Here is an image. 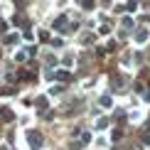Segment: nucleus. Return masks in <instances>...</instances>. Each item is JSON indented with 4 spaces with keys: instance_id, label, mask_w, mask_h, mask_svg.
I'll use <instances>...</instances> for the list:
<instances>
[{
    "instance_id": "nucleus-1",
    "label": "nucleus",
    "mask_w": 150,
    "mask_h": 150,
    "mask_svg": "<svg viewBox=\"0 0 150 150\" xmlns=\"http://www.w3.org/2000/svg\"><path fill=\"white\" fill-rule=\"evenodd\" d=\"M27 140H30V145H32V150L42 148V133L40 130H27Z\"/></svg>"
},
{
    "instance_id": "nucleus-2",
    "label": "nucleus",
    "mask_w": 150,
    "mask_h": 150,
    "mask_svg": "<svg viewBox=\"0 0 150 150\" xmlns=\"http://www.w3.org/2000/svg\"><path fill=\"white\" fill-rule=\"evenodd\" d=\"M135 40H138V42H145V40H148V30H138V32H135Z\"/></svg>"
},
{
    "instance_id": "nucleus-3",
    "label": "nucleus",
    "mask_w": 150,
    "mask_h": 150,
    "mask_svg": "<svg viewBox=\"0 0 150 150\" xmlns=\"http://www.w3.org/2000/svg\"><path fill=\"white\" fill-rule=\"evenodd\" d=\"M64 25H67V15H62V17H57V22H54V27H57L59 32H62V27H64Z\"/></svg>"
},
{
    "instance_id": "nucleus-4",
    "label": "nucleus",
    "mask_w": 150,
    "mask_h": 150,
    "mask_svg": "<svg viewBox=\"0 0 150 150\" xmlns=\"http://www.w3.org/2000/svg\"><path fill=\"white\" fill-rule=\"evenodd\" d=\"M57 79H62V81H69V71H59V74H57Z\"/></svg>"
},
{
    "instance_id": "nucleus-5",
    "label": "nucleus",
    "mask_w": 150,
    "mask_h": 150,
    "mask_svg": "<svg viewBox=\"0 0 150 150\" xmlns=\"http://www.w3.org/2000/svg\"><path fill=\"white\" fill-rule=\"evenodd\" d=\"M138 8V0H128V10H135Z\"/></svg>"
}]
</instances>
